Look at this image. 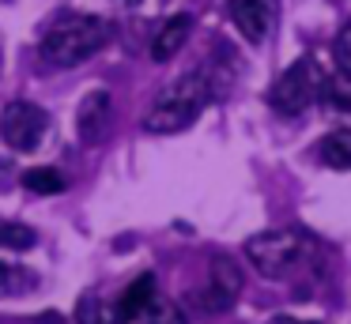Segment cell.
I'll list each match as a JSON object with an SVG mask.
<instances>
[{"label":"cell","instance_id":"19","mask_svg":"<svg viewBox=\"0 0 351 324\" xmlns=\"http://www.w3.org/2000/svg\"><path fill=\"white\" fill-rule=\"evenodd\" d=\"M121 4H140V0H121Z\"/></svg>","mask_w":351,"mask_h":324},{"label":"cell","instance_id":"7","mask_svg":"<svg viewBox=\"0 0 351 324\" xmlns=\"http://www.w3.org/2000/svg\"><path fill=\"white\" fill-rule=\"evenodd\" d=\"M238 294H242V271L234 268V260L215 256L212 279H208L204 294H200V306H204L208 313H223V309H230L238 301Z\"/></svg>","mask_w":351,"mask_h":324},{"label":"cell","instance_id":"6","mask_svg":"<svg viewBox=\"0 0 351 324\" xmlns=\"http://www.w3.org/2000/svg\"><path fill=\"white\" fill-rule=\"evenodd\" d=\"M227 15L234 23V30L250 45H261L272 34L276 23V0H227Z\"/></svg>","mask_w":351,"mask_h":324},{"label":"cell","instance_id":"10","mask_svg":"<svg viewBox=\"0 0 351 324\" xmlns=\"http://www.w3.org/2000/svg\"><path fill=\"white\" fill-rule=\"evenodd\" d=\"M189 30H193V19L185 12L182 15H170V19L155 30V38H152V60L167 64L170 57H178V53H182V45L189 42Z\"/></svg>","mask_w":351,"mask_h":324},{"label":"cell","instance_id":"16","mask_svg":"<svg viewBox=\"0 0 351 324\" xmlns=\"http://www.w3.org/2000/svg\"><path fill=\"white\" fill-rule=\"evenodd\" d=\"M27 283H34V279L27 275L23 268H16V264H4V260H0V294H19Z\"/></svg>","mask_w":351,"mask_h":324},{"label":"cell","instance_id":"9","mask_svg":"<svg viewBox=\"0 0 351 324\" xmlns=\"http://www.w3.org/2000/svg\"><path fill=\"white\" fill-rule=\"evenodd\" d=\"M155 275H136L129 283V290L121 294V301L114 306V313H117V321L121 324H132V321H140V316H147V309L155 306Z\"/></svg>","mask_w":351,"mask_h":324},{"label":"cell","instance_id":"12","mask_svg":"<svg viewBox=\"0 0 351 324\" xmlns=\"http://www.w3.org/2000/svg\"><path fill=\"white\" fill-rule=\"evenodd\" d=\"M317 98H325V102L340 113H351V72L348 68L321 75V95Z\"/></svg>","mask_w":351,"mask_h":324},{"label":"cell","instance_id":"8","mask_svg":"<svg viewBox=\"0 0 351 324\" xmlns=\"http://www.w3.org/2000/svg\"><path fill=\"white\" fill-rule=\"evenodd\" d=\"M110 121H114V98H110V90H91V95H84V102H80V110H76L80 140L102 143L110 132Z\"/></svg>","mask_w":351,"mask_h":324},{"label":"cell","instance_id":"1","mask_svg":"<svg viewBox=\"0 0 351 324\" xmlns=\"http://www.w3.org/2000/svg\"><path fill=\"white\" fill-rule=\"evenodd\" d=\"M215 98V87L208 79V68H197V72H185L178 75L174 83L155 95L152 110L144 117V128L147 132H159V136H174L182 128H189L193 121L204 113V105Z\"/></svg>","mask_w":351,"mask_h":324},{"label":"cell","instance_id":"13","mask_svg":"<svg viewBox=\"0 0 351 324\" xmlns=\"http://www.w3.org/2000/svg\"><path fill=\"white\" fill-rule=\"evenodd\" d=\"M64 185H69V181L57 170H49V166H34V170L23 173V188H31V192H38V196H57V192H64Z\"/></svg>","mask_w":351,"mask_h":324},{"label":"cell","instance_id":"3","mask_svg":"<svg viewBox=\"0 0 351 324\" xmlns=\"http://www.w3.org/2000/svg\"><path fill=\"white\" fill-rule=\"evenodd\" d=\"M242 253L265 279H283V275H291L306 256H310V238H306L302 230L280 226V230L253 234V238L245 241Z\"/></svg>","mask_w":351,"mask_h":324},{"label":"cell","instance_id":"5","mask_svg":"<svg viewBox=\"0 0 351 324\" xmlns=\"http://www.w3.org/2000/svg\"><path fill=\"white\" fill-rule=\"evenodd\" d=\"M46 125H49L46 110L27 102V98H16L0 110V140L12 151H34L46 136Z\"/></svg>","mask_w":351,"mask_h":324},{"label":"cell","instance_id":"15","mask_svg":"<svg viewBox=\"0 0 351 324\" xmlns=\"http://www.w3.org/2000/svg\"><path fill=\"white\" fill-rule=\"evenodd\" d=\"M38 241V234L27 223H16V219H0V245L4 249H31Z\"/></svg>","mask_w":351,"mask_h":324},{"label":"cell","instance_id":"11","mask_svg":"<svg viewBox=\"0 0 351 324\" xmlns=\"http://www.w3.org/2000/svg\"><path fill=\"white\" fill-rule=\"evenodd\" d=\"M317 155L328 170H351V128H332L317 143Z\"/></svg>","mask_w":351,"mask_h":324},{"label":"cell","instance_id":"14","mask_svg":"<svg viewBox=\"0 0 351 324\" xmlns=\"http://www.w3.org/2000/svg\"><path fill=\"white\" fill-rule=\"evenodd\" d=\"M76 324H121V321L99 294H84L76 306Z\"/></svg>","mask_w":351,"mask_h":324},{"label":"cell","instance_id":"2","mask_svg":"<svg viewBox=\"0 0 351 324\" xmlns=\"http://www.w3.org/2000/svg\"><path fill=\"white\" fill-rule=\"evenodd\" d=\"M110 23L106 19H91V15H61L53 27L42 34L38 53L46 64L53 68H72V64H84L87 57L102 49L110 42Z\"/></svg>","mask_w":351,"mask_h":324},{"label":"cell","instance_id":"17","mask_svg":"<svg viewBox=\"0 0 351 324\" xmlns=\"http://www.w3.org/2000/svg\"><path fill=\"white\" fill-rule=\"evenodd\" d=\"M336 60H340V68L351 72V19L343 23L340 34H336Z\"/></svg>","mask_w":351,"mask_h":324},{"label":"cell","instance_id":"4","mask_svg":"<svg viewBox=\"0 0 351 324\" xmlns=\"http://www.w3.org/2000/svg\"><path fill=\"white\" fill-rule=\"evenodd\" d=\"M321 95V72L310 57L295 60L280 72V79L268 87V105H272L280 117H298V113L310 110V102Z\"/></svg>","mask_w":351,"mask_h":324},{"label":"cell","instance_id":"18","mask_svg":"<svg viewBox=\"0 0 351 324\" xmlns=\"http://www.w3.org/2000/svg\"><path fill=\"white\" fill-rule=\"evenodd\" d=\"M268 324H313V321H295V316H272Z\"/></svg>","mask_w":351,"mask_h":324}]
</instances>
